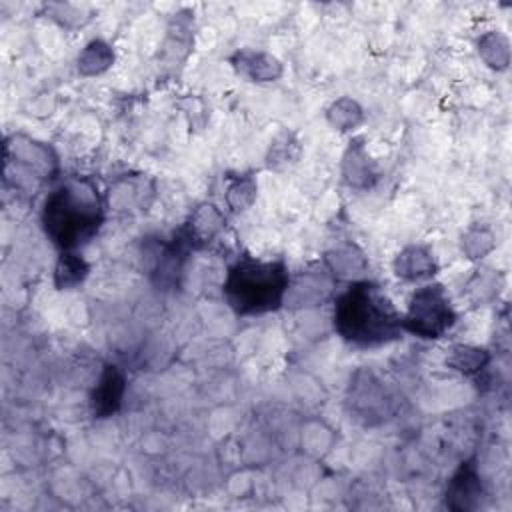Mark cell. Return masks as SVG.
Instances as JSON below:
<instances>
[{
    "mask_svg": "<svg viewBox=\"0 0 512 512\" xmlns=\"http://www.w3.org/2000/svg\"><path fill=\"white\" fill-rule=\"evenodd\" d=\"M342 176L348 186L366 190L372 188L378 174L372 158L368 156V150L364 146V140H352L342 156Z\"/></svg>",
    "mask_w": 512,
    "mask_h": 512,
    "instance_id": "cell-13",
    "label": "cell"
},
{
    "mask_svg": "<svg viewBox=\"0 0 512 512\" xmlns=\"http://www.w3.org/2000/svg\"><path fill=\"white\" fill-rule=\"evenodd\" d=\"M478 54L492 70H506L510 64V44L500 32H486L478 40Z\"/></svg>",
    "mask_w": 512,
    "mask_h": 512,
    "instance_id": "cell-19",
    "label": "cell"
},
{
    "mask_svg": "<svg viewBox=\"0 0 512 512\" xmlns=\"http://www.w3.org/2000/svg\"><path fill=\"white\" fill-rule=\"evenodd\" d=\"M256 180L252 176H242L236 178L234 182L228 184L226 188V204L234 210V212H242L246 210L254 198H256Z\"/></svg>",
    "mask_w": 512,
    "mask_h": 512,
    "instance_id": "cell-21",
    "label": "cell"
},
{
    "mask_svg": "<svg viewBox=\"0 0 512 512\" xmlns=\"http://www.w3.org/2000/svg\"><path fill=\"white\" fill-rule=\"evenodd\" d=\"M334 330L356 348H376L400 338L402 314L382 288L370 280H356L336 296Z\"/></svg>",
    "mask_w": 512,
    "mask_h": 512,
    "instance_id": "cell-2",
    "label": "cell"
},
{
    "mask_svg": "<svg viewBox=\"0 0 512 512\" xmlns=\"http://www.w3.org/2000/svg\"><path fill=\"white\" fill-rule=\"evenodd\" d=\"M488 362L490 352L472 344H454L446 356L448 368L462 372L464 376H474L482 372L488 366Z\"/></svg>",
    "mask_w": 512,
    "mask_h": 512,
    "instance_id": "cell-15",
    "label": "cell"
},
{
    "mask_svg": "<svg viewBox=\"0 0 512 512\" xmlns=\"http://www.w3.org/2000/svg\"><path fill=\"white\" fill-rule=\"evenodd\" d=\"M40 222L60 252H76L88 244L104 222V204L94 180L68 176L44 198Z\"/></svg>",
    "mask_w": 512,
    "mask_h": 512,
    "instance_id": "cell-1",
    "label": "cell"
},
{
    "mask_svg": "<svg viewBox=\"0 0 512 512\" xmlns=\"http://www.w3.org/2000/svg\"><path fill=\"white\" fill-rule=\"evenodd\" d=\"M482 482L474 462H466L452 476L446 488V506L452 510H474L480 506L482 498Z\"/></svg>",
    "mask_w": 512,
    "mask_h": 512,
    "instance_id": "cell-10",
    "label": "cell"
},
{
    "mask_svg": "<svg viewBox=\"0 0 512 512\" xmlns=\"http://www.w3.org/2000/svg\"><path fill=\"white\" fill-rule=\"evenodd\" d=\"M336 280L324 264H312L304 268L296 278L290 276L284 304L294 308H308L324 304L334 296Z\"/></svg>",
    "mask_w": 512,
    "mask_h": 512,
    "instance_id": "cell-7",
    "label": "cell"
},
{
    "mask_svg": "<svg viewBox=\"0 0 512 512\" xmlns=\"http://www.w3.org/2000/svg\"><path fill=\"white\" fill-rule=\"evenodd\" d=\"M326 120L330 122V126H334L340 132H350L354 128H358L364 122V110L362 106L350 98V96H342L338 100H334L328 110H326Z\"/></svg>",
    "mask_w": 512,
    "mask_h": 512,
    "instance_id": "cell-18",
    "label": "cell"
},
{
    "mask_svg": "<svg viewBox=\"0 0 512 512\" xmlns=\"http://www.w3.org/2000/svg\"><path fill=\"white\" fill-rule=\"evenodd\" d=\"M290 272L284 260H260L242 256L228 266L222 294L238 316L276 312L284 306Z\"/></svg>",
    "mask_w": 512,
    "mask_h": 512,
    "instance_id": "cell-3",
    "label": "cell"
},
{
    "mask_svg": "<svg viewBox=\"0 0 512 512\" xmlns=\"http://www.w3.org/2000/svg\"><path fill=\"white\" fill-rule=\"evenodd\" d=\"M88 272L90 266L78 252H60V258L54 266V286L58 290L76 288L86 280Z\"/></svg>",
    "mask_w": 512,
    "mask_h": 512,
    "instance_id": "cell-16",
    "label": "cell"
},
{
    "mask_svg": "<svg viewBox=\"0 0 512 512\" xmlns=\"http://www.w3.org/2000/svg\"><path fill=\"white\" fill-rule=\"evenodd\" d=\"M348 404L356 418H362L366 424H376L374 418L382 422L390 414L392 398L374 372L358 370L348 386Z\"/></svg>",
    "mask_w": 512,
    "mask_h": 512,
    "instance_id": "cell-6",
    "label": "cell"
},
{
    "mask_svg": "<svg viewBox=\"0 0 512 512\" xmlns=\"http://www.w3.org/2000/svg\"><path fill=\"white\" fill-rule=\"evenodd\" d=\"M460 248L466 258L470 260H480L486 254H490L496 248V236L490 228L486 226H474L464 232Z\"/></svg>",
    "mask_w": 512,
    "mask_h": 512,
    "instance_id": "cell-20",
    "label": "cell"
},
{
    "mask_svg": "<svg viewBox=\"0 0 512 512\" xmlns=\"http://www.w3.org/2000/svg\"><path fill=\"white\" fill-rule=\"evenodd\" d=\"M232 68L250 82L264 84L274 82L282 76V62L262 50H240L230 58Z\"/></svg>",
    "mask_w": 512,
    "mask_h": 512,
    "instance_id": "cell-11",
    "label": "cell"
},
{
    "mask_svg": "<svg viewBox=\"0 0 512 512\" xmlns=\"http://www.w3.org/2000/svg\"><path fill=\"white\" fill-rule=\"evenodd\" d=\"M394 274L404 282H422L436 274L438 264L430 248L422 244L404 246L394 258Z\"/></svg>",
    "mask_w": 512,
    "mask_h": 512,
    "instance_id": "cell-12",
    "label": "cell"
},
{
    "mask_svg": "<svg viewBox=\"0 0 512 512\" xmlns=\"http://www.w3.org/2000/svg\"><path fill=\"white\" fill-rule=\"evenodd\" d=\"M324 266L330 270L334 280H364L362 274L368 270V260L364 252L354 244H344L338 248H332L324 256Z\"/></svg>",
    "mask_w": 512,
    "mask_h": 512,
    "instance_id": "cell-14",
    "label": "cell"
},
{
    "mask_svg": "<svg viewBox=\"0 0 512 512\" xmlns=\"http://www.w3.org/2000/svg\"><path fill=\"white\" fill-rule=\"evenodd\" d=\"M124 392H126L124 372L116 364H106L90 396L92 414L96 418H110L112 414H116L122 404Z\"/></svg>",
    "mask_w": 512,
    "mask_h": 512,
    "instance_id": "cell-8",
    "label": "cell"
},
{
    "mask_svg": "<svg viewBox=\"0 0 512 512\" xmlns=\"http://www.w3.org/2000/svg\"><path fill=\"white\" fill-rule=\"evenodd\" d=\"M58 160L54 150L24 134H12L4 140V184L14 190L34 194L46 182L54 180Z\"/></svg>",
    "mask_w": 512,
    "mask_h": 512,
    "instance_id": "cell-4",
    "label": "cell"
},
{
    "mask_svg": "<svg viewBox=\"0 0 512 512\" xmlns=\"http://www.w3.org/2000/svg\"><path fill=\"white\" fill-rule=\"evenodd\" d=\"M292 148H298L296 142L290 138V136H284L282 140H276L270 148V156H268V162L270 166H276V164H288V162H294L298 154H292L290 150Z\"/></svg>",
    "mask_w": 512,
    "mask_h": 512,
    "instance_id": "cell-22",
    "label": "cell"
},
{
    "mask_svg": "<svg viewBox=\"0 0 512 512\" xmlns=\"http://www.w3.org/2000/svg\"><path fill=\"white\" fill-rule=\"evenodd\" d=\"M456 324V310L442 284H424L410 296L408 310L402 314V330L418 338H442Z\"/></svg>",
    "mask_w": 512,
    "mask_h": 512,
    "instance_id": "cell-5",
    "label": "cell"
},
{
    "mask_svg": "<svg viewBox=\"0 0 512 512\" xmlns=\"http://www.w3.org/2000/svg\"><path fill=\"white\" fill-rule=\"evenodd\" d=\"M224 226H226V218L220 212V208H216L210 202H202L200 206L194 208V212L186 220L180 234L184 236L190 248L200 250L208 246L224 230Z\"/></svg>",
    "mask_w": 512,
    "mask_h": 512,
    "instance_id": "cell-9",
    "label": "cell"
},
{
    "mask_svg": "<svg viewBox=\"0 0 512 512\" xmlns=\"http://www.w3.org/2000/svg\"><path fill=\"white\" fill-rule=\"evenodd\" d=\"M114 64V50L108 42L96 38L90 40L78 56V72L82 76H96L106 72Z\"/></svg>",
    "mask_w": 512,
    "mask_h": 512,
    "instance_id": "cell-17",
    "label": "cell"
}]
</instances>
